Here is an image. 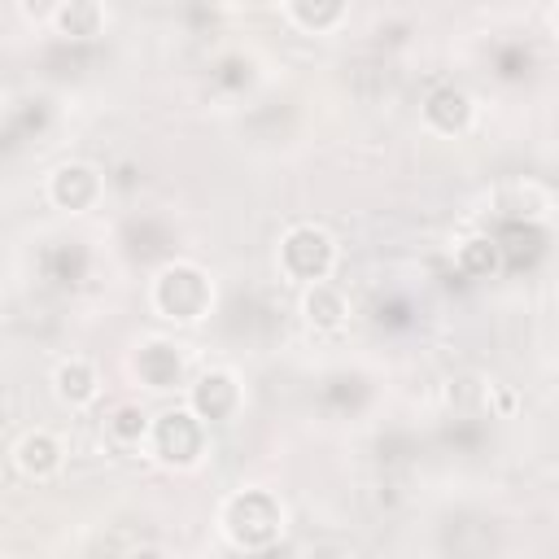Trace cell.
<instances>
[{"label": "cell", "instance_id": "1", "mask_svg": "<svg viewBox=\"0 0 559 559\" xmlns=\"http://www.w3.org/2000/svg\"><path fill=\"white\" fill-rule=\"evenodd\" d=\"M18 463L22 472H35V477H44V472L57 468V442L49 433H27L18 446Z\"/></svg>", "mask_w": 559, "mask_h": 559}, {"label": "cell", "instance_id": "2", "mask_svg": "<svg viewBox=\"0 0 559 559\" xmlns=\"http://www.w3.org/2000/svg\"><path fill=\"white\" fill-rule=\"evenodd\" d=\"M57 394H62L66 402H88L92 394H97V380H92L88 363H66L62 372H57Z\"/></svg>", "mask_w": 559, "mask_h": 559}, {"label": "cell", "instance_id": "3", "mask_svg": "<svg viewBox=\"0 0 559 559\" xmlns=\"http://www.w3.org/2000/svg\"><path fill=\"white\" fill-rule=\"evenodd\" d=\"M315 306H319V315H311V319H319V324L332 328L341 319V297L332 289H324V284H315V289L306 293V311H315Z\"/></svg>", "mask_w": 559, "mask_h": 559}]
</instances>
